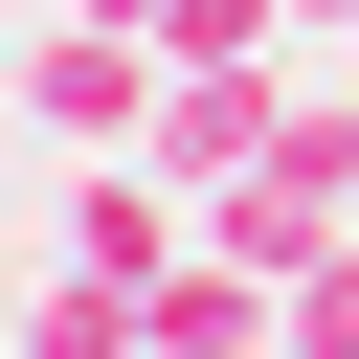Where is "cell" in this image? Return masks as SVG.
<instances>
[{
	"instance_id": "cell-4",
	"label": "cell",
	"mask_w": 359,
	"mask_h": 359,
	"mask_svg": "<svg viewBox=\"0 0 359 359\" xmlns=\"http://www.w3.org/2000/svg\"><path fill=\"white\" fill-rule=\"evenodd\" d=\"M45 247H67V269H135V292H157V269L202 247V202H180L157 157H67V202H45Z\"/></svg>"
},
{
	"instance_id": "cell-7",
	"label": "cell",
	"mask_w": 359,
	"mask_h": 359,
	"mask_svg": "<svg viewBox=\"0 0 359 359\" xmlns=\"http://www.w3.org/2000/svg\"><path fill=\"white\" fill-rule=\"evenodd\" d=\"M269 359H359V224H337V247L269 292Z\"/></svg>"
},
{
	"instance_id": "cell-2",
	"label": "cell",
	"mask_w": 359,
	"mask_h": 359,
	"mask_svg": "<svg viewBox=\"0 0 359 359\" xmlns=\"http://www.w3.org/2000/svg\"><path fill=\"white\" fill-rule=\"evenodd\" d=\"M0 67H22V112H45L67 157H135V112H157V45H135L112 0H45V22H22Z\"/></svg>"
},
{
	"instance_id": "cell-3",
	"label": "cell",
	"mask_w": 359,
	"mask_h": 359,
	"mask_svg": "<svg viewBox=\"0 0 359 359\" xmlns=\"http://www.w3.org/2000/svg\"><path fill=\"white\" fill-rule=\"evenodd\" d=\"M269 112H292V90H269V67H157V112H135V157H157V180H180V202H224V180H247V157H269Z\"/></svg>"
},
{
	"instance_id": "cell-8",
	"label": "cell",
	"mask_w": 359,
	"mask_h": 359,
	"mask_svg": "<svg viewBox=\"0 0 359 359\" xmlns=\"http://www.w3.org/2000/svg\"><path fill=\"white\" fill-rule=\"evenodd\" d=\"M292 22H359V0H292Z\"/></svg>"
},
{
	"instance_id": "cell-6",
	"label": "cell",
	"mask_w": 359,
	"mask_h": 359,
	"mask_svg": "<svg viewBox=\"0 0 359 359\" xmlns=\"http://www.w3.org/2000/svg\"><path fill=\"white\" fill-rule=\"evenodd\" d=\"M135 45H157V67H269V45H292V0H157Z\"/></svg>"
},
{
	"instance_id": "cell-5",
	"label": "cell",
	"mask_w": 359,
	"mask_h": 359,
	"mask_svg": "<svg viewBox=\"0 0 359 359\" xmlns=\"http://www.w3.org/2000/svg\"><path fill=\"white\" fill-rule=\"evenodd\" d=\"M0 359H157V292H135V269H67V247H45V292H22V337H0Z\"/></svg>"
},
{
	"instance_id": "cell-1",
	"label": "cell",
	"mask_w": 359,
	"mask_h": 359,
	"mask_svg": "<svg viewBox=\"0 0 359 359\" xmlns=\"http://www.w3.org/2000/svg\"><path fill=\"white\" fill-rule=\"evenodd\" d=\"M337 224H359V90H292V112H269V157H247V180L202 202V247L292 292V269H314Z\"/></svg>"
}]
</instances>
